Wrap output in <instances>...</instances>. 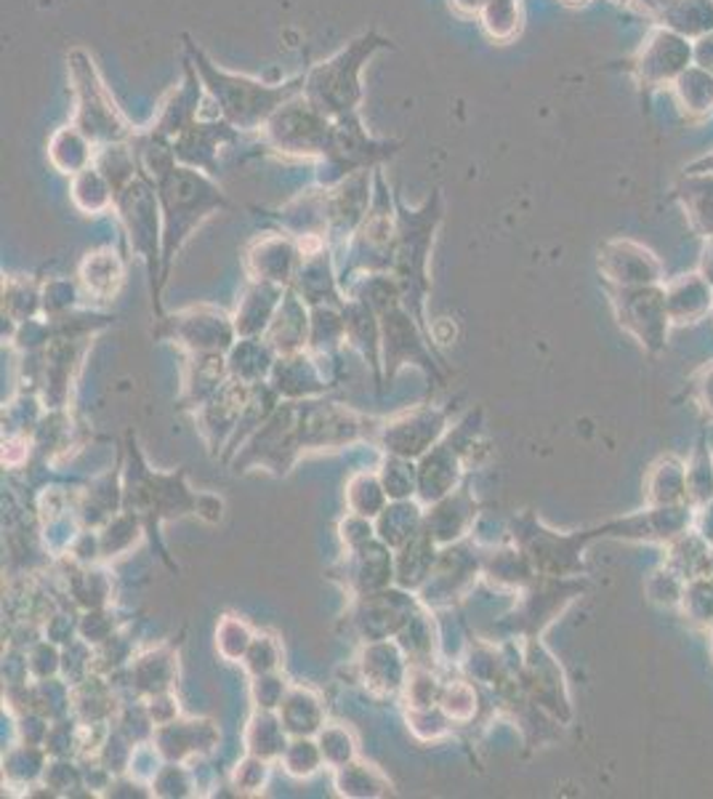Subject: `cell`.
I'll return each instance as SVG.
<instances>
[{"instance_id":"6da1fadb","label":"cell","mask_w":713,"mask_h":799,"mask_svg":"<svg viewBox=\"0 0 713 799\" xmlns=\"http://www.w3.org/2000/svg\"><path fill=\"white\" fill-rule=\"evenodd\" d=\"M187 51L189 65L195 67L213 102L219 104L221 120H226L237 131H261L282 104L304 94L306 76H296L285 83H264V80L221 70L192 40H187Z\"/></svg>"},{"instance_id":"8992f818","label":"cell","mask_w":713,"mask_h":799,"mask_svg":"<svg viewBox=\"0 0 713 799\" xmlns=\"http://www.w3.org/2000/svg\"><path fill=\"white\" fill-rule=\"evenodd\" d=\"M235 139H237V128H232L226 120H213V123L195 120L192 126L184 128V131L174 139V152L176 158L187 160L189 165H206V169H213V155H217L219 147Z\"/></svg>"},{"instance_id":"5b68a950","label":"cell","mask_w":713,"mask_h":799,"mask_svg":"<svg viewBox=\"0 0 713 799\" xmlns=\"http://www.w3.org/2000/svg\"><path fill=\"white\" fill-rule=\"evenodd\" d=\"M202 89H206V85H202V80L198 72H195V67L187 65V83L178 85L176 91H171L168 100L160 104L157 118L152 120L147 128L160 134V137L174 141L178 134L184 131V128H189L195 120H198V109H200L198 104H200Z\"/></svg>"},{"instance_id":"3957f363","label":"cell","mask_w":713,"mask_h":799,"mask_svg":"<svg viewBox=\"0 0 713 799\" xmlns=\"http://www.w3.org/2000/svg\"><path fill=\"white\" fill-rule=\"evenodd\" d=\"M70 76L72 83H75V96H78V109L75 118H72V126H75L78 131H83L96 147L115 144V141H128L133 134H137V128H131V123L126 120V115L120 113L113 94H109L107 85H104L100 70H96L89 51L75 48V51L70 54Z\"/></svg>"},{"instance_id":"52a82bcc","label":"cell","mask_w":713,"mask_h":799,"mask_svg":"<svg viewBox=\"0 0 713 799\" xmlns=\"http://www.w3.org/2000/svg\"><path fill=\"white\" fill-rule=\"evenodd\" d=\"M690 43L674 33H657L642 57V72L653 80L676 78L687 72Z\"/></svg>"},{"instance_id":"5bb4252c","label":"cell","mask_w":713,"mask_h":799,"mask_svg":"<svg viewBox=\"0 0 713 799\" xmlns=\"http://www.w3.org/2000/svg\"><path fill=\"white\" fill-rule=\"evenodd\" d=\"M573 3H575V0H573Z\"/></svg>"},{"instance_id":"4fadbf2b","label":"cell","mask_w":713,"mask_h":799,"mask_svg":"<svg viewBox=\"0 0 713 799\" xmlns=\"http://www.w3.org/2000/svg\"><path fill=\"white\" fill-rule=\"evenodd\" d=\"M639 3L650 11H668V5H671L674 0H639Z\"/></svg>"},{"instance_id":"7a4b0ae2","label":"cell","mask_w":713,"mask_h":799,"mask_svg":"<svg viewBox=\"0 0 713 799\" xmlns=\"http://www.w3.org/2000/svg\"><path fill=\"white\" fill-rule=\"evenodd\" d=\"M381 48H391V43L381 38L376 30H367L365 35H360L347 48H341L336 57H330L323 65H317L315 70L306 72L304 94L301 96L312 107L319 109V113L328 115L330 120L360 115L356 109L362 104V67Z\"/></svg>"},{"instance_id":"ba28073f","label":"cell","mask_w":713,"mask_h":799,"mask_svg":"<svg viewBox=\"0 0 713 799\" xmlns=\"http://www.w3.org/2000/svg\"><path fill=\"white\" fill-rule=\"evenodd\" d=\"M94 150V141L85 137L83 131H78L75 126L59 128L51 141H48V155H51L54 165L65 171V174H80L83 169H89Z\"/></svg>"},{"instance_id":"9c48e42d","label":"cell","mask_w":713,"mask_h":799,"mask_svg":"<svg viewBox=\"0 0 713 799\" xmlns=\"http://www.w3.org/2000/svg\"><path fill=\"white\" fill-rule=\"evenodd\" d=\"M671 27L685 35H705L713 30V0H674L668 5Z\"/></svg>"},{"instance_id":"8fae6325","label":"cell","mask_w":713,"mask_h":799,"mask_svg":"<svg viewBox=\"0 0 713 799\" xmlns=\"http://www.w3.org/2000/svg\"><path fill=\"white\" fill-rule=\"evenodd\" d=\"M484 27L493 38H506L516 30L514 0H484Z\"/></svg>"},{"instance_id":"7c38bea8","label":"cell","mask_w":713,"mask_h":799,"mask_svg":"<svg viewBox=\"0 0 713 799\" xmlns=\"http://www.w3.org/2000/svg\"><path fill=\"white\" fill-rule=\"evenodd\" d=\"M694 57H698V65L713 76V35H703V40H700Z\"/></svg>"},{"instance_id":"30bf717a","label":"cell","mask_w":713,"mask_h":799,"mask_svg":"<svg viewBox=\"0 0 713 799\" xmlns=\"http://www.w3.org/2000/svg\"><path fill=\"white\" fill-rule=\"evenodd\" d=\"M679 94L687 107L705 109L713 104V76L709 72H681L679 76Z\"/></svg>"},{"instance_id":"277c9868","label":"cell","mask_w":713,"mask_h":799,"mask_svg":"<svg viewBox=\"0 0 713 799\" xmlns=\"http://www.w3.org/2000/svg\"><path fill=\"white\" fill-rule=\"evenodd\" d=\"M272 150L296 158H325L336 137V120L312 107L304 96L282 104L261 128Z\"/></svg>"}]
</instances>
